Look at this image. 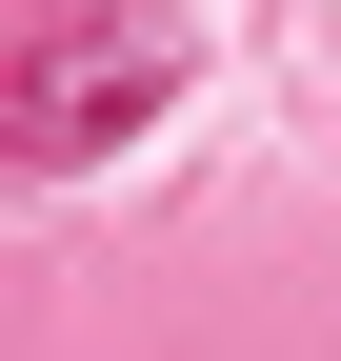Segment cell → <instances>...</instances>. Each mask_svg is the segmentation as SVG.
Masks as SVG:
<instances>
[{
    "label": "cell",
    "instance_id": "1",
    "mask_svg": "<svg viewBox=\"0 0 341 361\" xmlns=\"http://www.w3.org/2000/svg\"><path fill=\"white\" fill-rule=\"evenodd\" d=\"M181 0H20V40H0V161H101V141H141L161 101H181Z\"/></svg>",
    "mask_w": 341,
    "mask_h": 361
}]
</instances>
